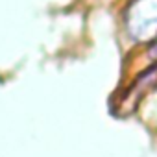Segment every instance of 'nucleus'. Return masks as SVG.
<instances>
[{
	"instance_id": "2",
	"label": "nucleus",
	"mask_w": 157,
	"mask_h": 157,
	"mask_svg": "<svg viewBox=\"0 0 157 157\" xmlns=\"http://www.w3.org/2000/svg\"><path fill=\"white\" fill-rule=\"evenodd\" d=\"M142 61H144V65L157 63V39L153 43H150L146 48H142Z\"/></svg>"
},
{
	"instance_id": "1",
	"label": "nucleus",
	"mask_w": 157,
	"mask_h": 157,
	"mask_svg": "<svg viewBox=\"0 0 157 157\" xmlns=\"http://www.w3.org/2000/svg\"><path fill=\"white\" fill-rule=\"evenodd\" d=\"M122 28L137 48L157 39V0H128L122 10Z\"/></svg>"
}]
</instances>
